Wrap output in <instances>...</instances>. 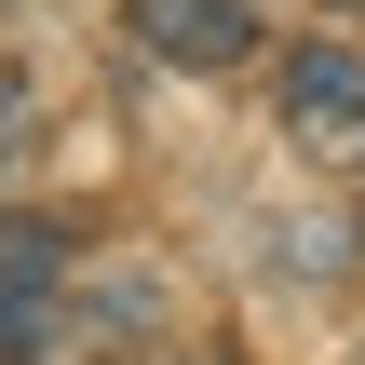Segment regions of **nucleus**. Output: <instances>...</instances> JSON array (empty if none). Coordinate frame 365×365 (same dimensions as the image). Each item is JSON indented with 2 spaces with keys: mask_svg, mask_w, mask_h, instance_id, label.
Wrapping results in <instances>:
<instances>
[{
  "mask_svg": "<svg viewBox=\"0 0 365 365\" xmlns=\"http://www.w3.org/2000/svg\"><path fill=\"white\" fill-rule=\"evenodd\" d=\"M68 284H81L68 230L54 217H0V365H41L68 339Z\"/></svg>",
  "mask_w": 365,
  "mask_h": 365,
  "instance_id": "obj_1",
  "label": "nucleus"
},
{
  "mask_svg": "<svg viewBox=\"0 0 365 365\" xmlns=\"http://www.w3.org/2000/svg\"><path fill=\"white\" fill-rule=\"evenodd\" d=\"M284 135L312 163H365V54H339V41L284 54Z\"/></svg>",
  "mask_w": 365,
  "mask_h": 365,
  "instance_id": "obj_2",
  "label": "nucleus"
},
{
  "mask_svg": "<svg viewBox=\"0 0 365 365\" xmlns=\"http://www.w3.org/2000/svg\"><path fill=\"white\" fill-rule=\"evenodd\" d=\"M122 27H135V41H149L163 68H203V81L257 54V0H135Z\"/></svg>",
  "mask_w": 365,
  "mask_h": 365,
  "instance_id": "obj_3",
  "label": "nucleus"
},
{
  "mask_svg": "<svg viewBox=\"0 0 365 365\" xmlns=\"http://www.w3.org/2000/svg\"><path fill=\"white\" fill-rule=\"evenodd\" d=\"M27 122H41V95H27V81H14V68H0V163H14V149H27Z\"/></svg>",
  "mask_w": 365,
  "mask_h": 365,
  "instance_id": "obj_4",
  "label": "nucleus"
},
{
  "mask_svg": "<svg viewBox=\"0 0 365 365\" xmlns=\"http://www.w3.org/2000/svg\"><path fill=\"white\" fill-rule=\"evenodd\" d=\"M108 365H244V352H217V339H203V352H190V339H163V352H108Z\"/></svg>",
  "mask_w": 365,
  "mask_h": 365,
  "instance_id": "obj_5",
  "label": "nucleus"
}]
</instances>
